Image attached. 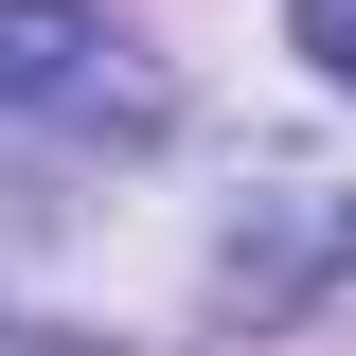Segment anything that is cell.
Returning a JSON list of instances; mask_svg holds the SVG:
<instances>
[{
    "label": "cell",
    "instance_id": "obj_1",
    "mask_svg": "<svg viewBox=\"0 0 356 356\" xmlns=\"http://www.w3.org/2000/svg\"><path fill=\"white\" fill-rule=\"evenodd\" d=\"M72 54H89V0H0V125H18V107H54V89H72Z\"/></svg>",
    "mask_w": 356,
    "mask_h": 356
},
{
    "label": "cell",
    "instance_id": "obj_2",
    "mask_svg": "<svg viewBox=\"0 0 356 356\" xmlns=\"http://www.w3.org/2000/svg\"><path fill=\"white\" fill-rule=\"evenodd\" d=\"M285 18H303V54H321V72L356 89V0H285Z\"/></svg>",
    "mask_w": 356,
    "mask_h": 356
}]
</instances>
